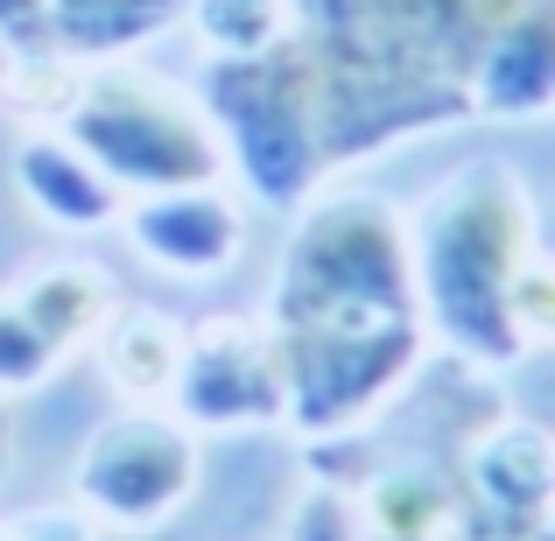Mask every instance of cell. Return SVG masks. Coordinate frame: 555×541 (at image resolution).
Here are the masks:
<instances>
[{
	"label": "cell",
	"instance_id": "cell-4",
	"mask_svg": "<svg viewBox=\"0 0 555 541\" xmlns=\"http://www.w3.org/2000/svg\"><path fill=\"white\" fill-rule=\"evenodd\" d=\"M492 408L500 394L478 387L443 450H379L366 429L302 443L310 486L288 506L282 541H555V528L500 514L472 478L464 443Z\"/></svg>",
	"mask_w": 555,
	"mask_h": 541
},
{
	"label": "cell",
	"instance_id": "cell-14",
	"mask_svg": "<svg viewBox=\"0 0 555 541\" xmlns=\"http://www.w3.org/2000/svg\"><path fill=\"white\" fill-rule=\"evenodd\" d=\"M183 22H197L204 56H254L296 28L288 0H190Z\"/></svg>",
	"mask_w": 555,
	"mask_h": 541
},
{
	"label": "cell",
	"instance_id": "cell-8",
	"mask_svg": "<svg viewBox=\"0 0 555 541\" xmlns=\"http://www.w3.org/2000/svg\"><path fill=\"white\" fill-rule=\"evenodd\" d=\"M113 302V282L85 260H50L0 282V394L50 387L78 352H92Z\"/></svg>",
	"mask_w": 555,
	"mask_h": 541
},
{
	"label": "cell",
	"instance_id": "cell-11",
	"mask_svg": "<svg viewBox=\"0 0 555 541\" xmlns=\"http://www.w3.org/2000/svg\"><path fill=\"white\" fill-rule=\"evenodd\" d=\"M478 120H542L555 113V0H520L478 56Z\"/></svg>",
	"mask_w": 555,
	"mask_h": 541
},
{
	"label": "cell",
	"instance_id": "cell-5",
	"mask_svg": "<svg viewBox=\"0 0 555 541\" xmlns=\"http://www.w3.org/2000/svg\"><path fill=\"white\" fill-rule=\"evenodd\" d=\"M50 134H64L127 197L183 190V183H225V149H218L204 99L183 92L163 70H141L134 56L85 70L78 99L64 106V120Z\"/></svg>",
	"mask_w": 555,
	"mask_h": 541
},
{
	"label": "cell",
	"instance_id": "cell-9",
	"mask_svg": "<svg viewBox=\"0 0 555 541\" xmlns=\"http://www.w3.org/2000/svg\"><path fill=\"white\" fill-rule=\"evenodd\" d=\"M190 0H0V56H64L120 64L141 42L169 36Z\"/></svg>",
	"mask_w": 555,
	"mask_h": 541
},
{
	"label": "cell",
	"instance_id": "cell-7",
	"mask_svg": "<svg viewBox=\"0 0 555 541\" xmlns=\"http://www.w3.org/2000/svg\"><path fill=\"white\" fill-rule=\"evenodd\" d=\"M169 415L190 422L197 436L288 429V365H282V338H274L268 317H254V310L190 317Z\"/></svg>",
	"mask_w": 555,
	"mask_h": 541
},
{
	"label": "cell",
	"instance_id": "cell-15",
	"mask_svg": "<svg viewBox=\"0 0 555 541\" xmlns=\"http://www.w3.org/2000/svg\"><path fill=\"white\" fill-rule=\"evenodd\" d=\"M514 331L520 345L534 352H555V246H534V260L520 268L514 282Z\"/></svg>",
	"mask_w": 555,
	"mask_h": 541
},
{
	"label": "cell",
	"instance_id": "cell-10",
	"mask_svg": "<svg viewBox=\"0 0 555 541\" xmlns=\"http://www.w3.org/2000/svg\"><path fill=\"white\" fill-rule=\"evenodd\" d=\"M120 226L134 240V254L149 268H163L169 282H211L246 246V211L225 183H183V190L127 197Z\"/></svg>",
	"mask_w": 555,
	"mask_h": 541
},
{
	"label": "cell",
	"instance_id": "cell-1",
	"mask_svg": "<svg viewBox=\"0 0 555 541\" xmlns=\"http://www.w3.org/2000/svg\"><path fill=\"white\" fill-rule=\"evenodd\" d=\"M260 317L282 338L296 443L366 429L436 365L408 211L373 190L324 183L310 204H296Z\"/></svg>",
	"mask_w": 555,
	"mask_h": 541
},
{
	"label": "cell",
	"instance_id": "cell-2",
	"mask_svg": "<svg viewBox=\"0 0 555 541\" xmlns=\"http://www.w3.org/2000/svg\"><path fill=\"white\" fill-rule=\"evenodd\" d=\"M324 183L478 120V56L520 0H288Z\"/></svg>",
	"mask_w": 555,
	"mask_h": 541
},
{
	"label": "cell",
	"instance_id": "cell-6",
	"mask_svg": "<svg viewBox=\"0 0 555 541\" xmlns=\"http://www.w3.org/2000/svg\"><path fill=\"white\" fill-rule=\"evenodd\" d=\"M204 486V436L169 408H120L85 436L70 464V500L92 528L155 534L197 500Z\"/></svg>",
	"mask_w": 555,
	"mask_h": 541
},
{
	"label": "cell",
	"instance_id": "cell-3",
	"mask_svg": "<svg viewBox=\"0 0 555 541\" xmlns=\"http://www.w3.org/2000/svg\"><path fill=\"white\" fill-rule=\"evenodd\" d=\"M542 246V211L514 163H464L408 211L422 317L443 359L472 373H514L528 359L514 331V282Z\"/></svg>",
	"mask_w": 555,
	"mask_h": 541
},
{
	"label": "cell",
	"instance_id": "cell-13",
	"mask_svg": "<svg viewBox=\"0 0 555 541\" xmlns=\"http://www.w3.org/2000/svg\"><path fill=\"white\" fill-rule=\"evenodd\" d=\"M183 317L155 310V302H113L92 338V359L127 408H169V387L183 373Z\"/></svg>",
	"mask_w": 555,
	"mask_h": 541
},
{
	"label": "cell",
	"instance_id": "cell-12",
	"mask_svg": "<svg viewBox=\"0 0 555 541\" xmlns=\"http://www.w3.org/2000/svg\"><path fill=\"white\" fill-rule=\"evenodd\" d=\"M14 190H22V204L56 232H99V226H120V211H127V190H113L64 134H50V127H36V134L14 149Z\"/></svg>",
	"mask_w": 555,
	"mask_h": 541
}]
</instances>
